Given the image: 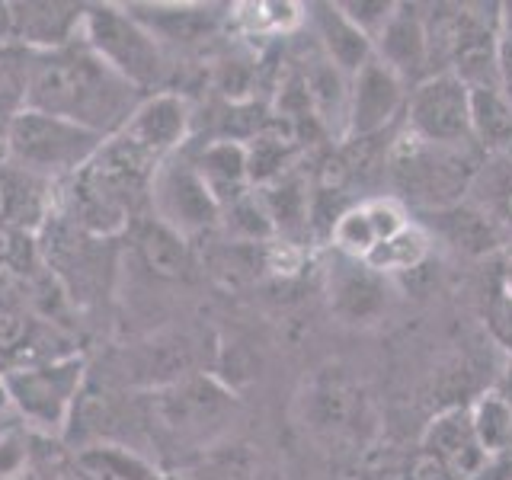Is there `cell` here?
Masks as SVG:
<instances>
[{
  "label": "cell",
  "mask_w": 512,
  "mask_h": 480,
  "mask_svg": "<svg viewBox=\"0 0 512 480\" xmlns=\"http://www.w3.org/2000/svg\"><path fill=\"white\" fill-rule=\"evenodd\" d=\"M144 93L109 71L84 39L52 52H29L26 109L45 112L112 138L138 109Z\"/></svg>",
  "instance_id": "obj_1"
},
{
  "label": "cell",
  "mask_w": 512,
  "mask_h": 480,
  "mask_svg": "<svg viewBox=\"0 0 512 480\" xmlns=\"http://www.w3.org/2000/svg\"><path fill=\"white\" fill-rule=\"evenodd\" d=\"M0 381L13 420L45 442H61L87 388V359L68 352L48 362L13 365L0 372Z\"/></svg>",
  "instance_id": "obj_2"
},
{
  "label": "cell",
  "mask_w": 512,
  "mask_h": 480,
  "mask_svg": "<svg viewBox=\"0 0 512 480\" xmlns=\"http://www.w3.org/2000/svg\"><path fill=\"white\" fill-rule=\"evenodd\" d=\"M484 151L477 144H429L413 135H400L391 148V180L397 196L416 215L436 212L468 199L471 183L484 164Z\"/></svg>",
  "instance_id": "obj_3"
},
{
  "label": "cell",
  "mask_w": 512,
  "mask_h": 480,
  "mask_svg": "<svg viewBox=\"0 0 512 480\" xmlns=\"http://www.w3.org/2000/svg\"><path fill=\"white\" fill-rule=\"evenodd\" d=\"M103 141V135L77 122L23 109L10 122L4 160L32 180H74L93 160V154L103 148Z\"/></svg>",
  "instance_id": "obj_4"
},
{
  "label": "cell",
  "mask_w": 512,
  "mask_h": 480,
  "mask_svg": "<svg viewBox=\"0 0 512 480\" xmlns=\"http://www.w3.org/2000/svg\"><path fill=\"white\" fill-rule=\"evenodd\" d=\"M80 39L93 48V55L109 71H116L125 84H132L144 96H151L167 74L164 45L157 42V36L148 26L135 20V13L128 7L125 10L112 4L87 7Z\"/></svg>",
  "instance_id": "obj_5"
},
{
  "label": "cell",
  "mask_w": 512,
  "mask_h": 480,
  "mask_svg": "<svg viewBox=\"0 0 512 480\" xmlns=\"http://www.w3.org/2000/svg\"><path fill=\"white\" fill-rule=\"evenodd\" d=\"M234 394L215 378L189 375L148 391V423L173 442H196L234 413Z\"/></svg>",
  "instance_id": "obj_6"
},
{
  "label": "cell",
  "mask_w": 512,
  "mask_h": 480,
  "mask_svg": "<svg viewBox=\"0 0 512 480\" xmlns=\"http://www.w3.org/2000/svg\"><path fill=\"white\" fill-rule=\"evenodd\" d=\"M404 132L429 144H471V90L455 74H429L407 93Z\"/></svg>",
  "instance_id": "obj_7"
},
{
  "label": "cell",
  "mask_w": 512,
  "mask_h": 480,
  "mask_svg": "<svg viewBox=\"0 0 512 480\" xmlns=\"http://www.w3.org/2000/svg\"><path fill=\"white\" fill-rule=\"evenodd\" d=\"M151 208L160 224H167L183 240L208 231L221 218V205L212 189L205 186L196 164L180 157H170L157 167L151 180Z\"/></svg>",
  "instance_id": "obj_8"
},
{
  "label": "cell",
  "mask_w": 512,
  "mask_h": 480,
  "mask_svg": "<svg viewBox=\"0 0 512 480\" xmlns=\"http://www.w3.org/2000/svg\"><path fill=\"white\" fill-rule=\"evenodd\" d=\"M189 122L192 112L183 96L160 90L144 96L116 135L141 157H148L154 167H160L164 160L176 157V151H180V144L189 135Z\"/></svg>",
  "instance_id": "obj_9"
},
{
  "label": "cell",
  "mask_w": 512,
  "mask_h": 480,
  "mask_svg": "<svg viewBox=\"0 0 512 480\" xmlns=\"http://www.w3.org/2000/svg\"><path fill=\"white\" fill-rule=\"evenodd\" d=\"M410 87L400 80L388 64L372 58L365 68L349 80V112L346 135L349 138H375L397 116H404Z\"/></svg>",
  "instance_id": "obj_10"
},
{
  "label": "cell",
  "mask_w": 512,
  "mask_h": 480,
  "mask_svg": "<svg viewBox=\"0 0 512 480\" xmlns=\"http://www.w3.org/2000/svg\"><path fill=\"white\" fill-rule=\"evenodd\" d=\"M423 458H429L448 480H477L490 468V455L480 448L471 410L468 407H445L429 420L423 432Z\"/></svg>",
  "instance_id": "obj_11"
},
{
  "label": "cell",
  "mask_w": 512,
  "mask_h": 480,
  "mask_svg": "<svg viewBox=\"0 0 512 480\" xmlns=\"http://www.w3.org/2000/svg\"><path fill=\"white\" fill-rule=\"evenodd\" d=\"M84 10L87 7L61 4V0L10 4V42L26 52H52V48L80 39Z\"/></svg>",
  "instance_id": "obj_12"
},
{
  "label": "cell",
  "mask_w": 512,
  "mask_h": 480,
  "mask_svg": "<svg viewBox=\"0 0 512 480\" xmlns=\"http://www.w3.org/2000/svg\"><path fill=\"white\" fill-rule=\"evenodd\" d=\"M420 7L397 4L388 26L375 39V58L404 80L407 87H416L432 74L429 68V39H426V16L416 13Z\"/></svg>",
  "instance_id": "obj_13"
},
{
  "label": "cell",
  "mask_w": 512,
  "mask_h": 480,
  "mask_svg": "<svg viewBox=\"0 0 512 480\" xmlns=\"http://www.w3.org/2000/svg\"><path fill=\"white\" fill-rule=\"evenodd\" d=\"M416 218H420V224L429 231V237H442L445 244L455 247L458 253L484 256L500 247H509L500 224L471 199L448 205V208H436V212H420Z\"/></svg>",
  "instance_id": "obj_14"
},
{
  "label": "cell",
  "mask_w": 512,
  "mask_h": 480,
  "mask_svg": "<svg viewBox=\"0 0 512 480\" xmlns=\"http://www.w3.org/2000/svg\"><path fill=\"white\" fill-rule=\"evenodd\" d=\"M384 276L368 269L362 260L336 253L330 266V308L346 324H372L384 311Z\"/></svg>",
  "instance_id": "obj_15"
},
{
  "label": "cell",
  "mask_w": 512,
  "mask_h": 480,
  "mask_svg": "<svg viewBox=\"0 0 512 480\" xmlns=\"http://www.w3.org/2000/svg\"><path fill=\"white\" fill-rule=\"evenodd\" d=\"M311 13L317 42L324 48V58L349 80L356 77L368 61L375 58V45L365 32L349 20L340 4H311L304 7Z\"/></svg>",
  "instance_id": "obj_16"
},
{
  "label": "cell",
  "mask_w": 512,
  "mask_h": 480,
  "mask_svg": "<svg viewBox=\"0 0 512 480\" xmlns=\"http://www.w3.org/2000/svg\"><path fill=\"white\" fill-rule=\"evenodd\" d=\"M71 468L80 480H167L151 458L109 439L80 445Z\"/></svg>",
  "instance_id": "obj_17"
},
{
  "label": "cell",
  "mask_w": 512,
  "mask_h": 480,
  "mask_svg": "<svg viewBox=\"0 0 512 480\" xmlns=\"http://www.w3.org/2000/svg\"><path fill=\"white\" fill-rule=\"evenodd\" d=\"M196 170L212 189V196L221 208L234 205L237 199L247 196L250 183V154L244 144L237 141H215L199 154Z\"/></svg>",
  "instance_id": "obj_18"
},
{
  "label": "cell",
  "mask_w": 512,
  "mask_h": 480,
  "mask_svg": "<svg viewBox=\"0 0 512 480\" xmlns=\"http://www.w3.org/2000/svg\"><path fill=\"white\" fill-rule=\"evenodd\" d=\"M471 90V141L487 157L512 151V103L500 84Z\"/></svg>",
  "instance_id": "obj_19"
},
{
  "label": "cell",
  "mask_w": 512,
  "mask_h": 480,
  "mask_svg": "<svg viewBox=\"0 0 512 480\" xmlns=\"http://www.w3.org/2000/svg\"><path fill=\"white\" fill-rule=\"evenodd\" d=\"M468 199L500 224V231L506 234L512 247V151L484 157V164H480L471 183Z\"/></svg>",
  "instance_id": "obj_20"
},
{
  "label": "cell",
  "mask_w": 512,
  "mask_h": 480,
  "mask_svg": "<svg viewBox=\"0 0 512 480\" xmlns=\"http://www.w3.org/2000/svg\"><path fill=\"white\" fill-rule=\"evenodd\" d=\"M429 250H432V237L429 231L423 228L420 221H410L404 231L391 234L388 240H381V244L365 256V266L375 269L378 276H404V272H413L420 269L426 260H429Z\"/></svg>",
  "instance_id": "obj_21"
},
{
  "label": "cell",
  "mask_w": 512,
  "mask_h": 480,
  "mask_svg": "<svg viewBox=\"0 0 512 480\" xmlns=\"http://www.w3.org/2000/svg\"><path fill=\"white\" fill-rule=\"evenodd\" d=\"M26 84H29V52L13 42H0V160H4V141L10 122L26 109Z\"/></svg>",
  "instance_id": "obj_22"
},
{
  "label": "cell",
  "mask_w": 512,
  "mask_h": 480,
  "mask_svg": "<svg viewBox=\"0 0 512 480\" xmlns=\"http://www.w3.org/2000/svg\"><path fill=\"white\" fill-rule=\"evenodd\" d=\"M471 410V426H474V436L480 442V448L493 458L506 455L512 448V404L500 394V391H484Z\"/></svg>",
  "instance_id": "obj_23"
},
{
  "label": "cell",
  "mask_w": 512,
  "mask_h": 480,
  "mask_svg": "<svg viewBox=\"0 0 512 480\" xmlns=\"http://www.w3.org/2000/svg\"><path fill=\"white\" fill-rule=\"evenodd\" d=\"M330 240H333V250L340 256H349V260H365V256L378 247V231L372 218H368L365 202L346 205L343 212L336 215L330 228Z\"/></svg>",
  "instance_id": "obj_24"
},
{
  "label": "cell",
  "mask_w": 512,
  "mask_h": 480,
  "mask_svg": "<svg viewBox=\"0 0 512 480\" xmlns=\"http://www.w3.org/2000/svg\"><path fill=\"white\" fill-rule=\"evenodd\" d=\"M138 250L148 269L157 272V276H180L186 269V240L176 231H170L167 224H160L157 218L141 231Z\"/></svg>",
  "instance_id": "obj_25"
},
{
  "label": "cell",
  "mask_w": 512,
  "mask_h": 480,
  "mask_svg": "<svg viewBox=\"0 0 512 480\" xmlns=\"http://www.w3.org/2000/svg\"><path fill=\"white\" fill-rule=\"evenodd\" d=\"M39 448V436H32L16 420L0 426V480H13L32 461Z\"/></svg>",
  "instance_id": "obj_26"
},
{
  "label": "cell",
  "mask_w": 512,
  "mask_h": 480,
  "mask_svg": "<svg viewBox=\"0 0 512 480\" xmlns=\"http://www.w3.org/2000/svg\"><path fill=\"white\" fill-rule=\"evenodd\" d=\"M29 183H36L32 176L10 167L7 160H0V228L7 224H26L29 208Z\"/></svg>",
  "instance_id": "obj_27"
},
{
  "label": "cell",
  "mask_w": 512,
  "mask_h": 480,
  "mask_svg": "<svg viewBox=\"0 0 512 480\" xmlns=\"http://www.w3.org/2000/svg\"><path fill=\"white\" fill-rule=\"evenodd\" d=\"M340 7L349 20L356 23L368 39H372V45L397 10V4H384V0H359V4H340Z\"/></svg>",
  "instance_id": "obj_28"
},
{
  "label": "cell",
  "mask_w": 512,
  "mask_h": 480,
  "mask_svg": "<svg viewBox=\"0 0 512 480\" xmlns=\"http://www.w3.org/2000/svg\"><path fill=\"white\" fill-rule=\"evenodd\" d=\"M64 471H68V468L61 464L58 452H52V442L39 439L36 455H32V461L13 480H58Z\"/></svg>",
  "instance_id": "obj_29"
},
{
  "label": "cell",
  "mask_w": 512,
  "mask_h": 480,
  "mask_svg": "<svg viewBox=\"0 0 512 480\" xmlns=\"http://www.w3.org/2000/svg\"><path fill=\"white\" fill-rule=\"evenodd\" d=\"M487 327L493 333V340L500 343L506 352H512V298L509 295H496L487 308Z\"/></svg>",
  "instance_id": "obj_30"
},
{
  "label": "cell",
  "mask_w": 512,
  "mask_h": 480,
  "mask_svg": "<svg viewBox=\"0 0 512 480\" xmlns=\"http://www.w3.org/2000/svg\"><path fill=\"white\" fill-rule=\"evenodd\" d=\"M500 90L512 103V42L506 36H500Z\"/></svg>",
  "instance_id": "obj_31"
},
{
  "label": "cell",
  "mask_w": 512,
  "mask_h": 480,
  "mask_svg": "<svg viewBox=\"0 0 512 480\" xmlns=\"http://www.w3.org/2000/svg\"><path fill=\"white\" fill-rule=\"evenodd\" d=\"M500 292L512 298V247H509L506 260H503V269H500Z\"/></svg>",
  "instance_id": "obj_32"
},
{
  "label": "cell",
  "mask_w": 512,
  "mask_h": 480,
  "mask_svg": "<svg viewBox=\"0 0 512 480\" xmlns=\"http://www.w3.org/2000/svg\"><path fill=\"white\" fill-rule=\"evenodd\" d=\"M496 391H500L506 400H509V404H512V365H509V375H506V381L500 384V388H496Z\"/></svg>",
  "instance_id": "obj_33"
},
{
  "label": "cell",
  "mask_w": 512,
  "mask_h": 480,
  "mask_svg": "<svg viewBox=\"0 0 512 480\" xmlns=\"http://www.w3.org/2000/svg\"><path fill=\"white\" fill-rule=\"evenodd\" d=\"M10 416V407H7V394H4V381H0V420Z\"/></svg>",
  "instance_id": "obj_34"
},
{
  "label": "cell",
  "mask_w": 512,
  "mask_h": 480,
  "mask_svg": "<svg viewBox=\"0 0 512 480\" xmlns=\"http://www.w3.org/2000/svg\"><path fill=\"white\" fill-rule=\"evenodd\" d=\"M58 480H80V477L74 474V468H68V471H64V474H61Z\"/></svg>",
  "instance_id": "obj_35"
},
{
  "label": "cell",
  "mask_w": 512,
  "mask_h": 480,
  "mask_svg": "<svg viewBox=\"0 0 512 480\" xmlns=\"http://www.w3.org/2000/svg\"><path fill=\"white\" fill-rule=\"evenodd\" d=\"M10 420H13V416H4V420H0V426H7Z\"/></svg>",
  "instance_id": "obj_36"
}]
</instances>
